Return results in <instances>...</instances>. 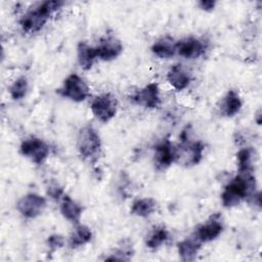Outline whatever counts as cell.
<instances>
[{"mask_svg": "<svg viewBox=\"0 0 262 262\" xmlns=\"http://www.w3.org/2000/svg\"><path fill=\"white\" fill-rule=\"evenodd\" d=\"M256 181L252 173H239L232 178L221 193V202L225 208L238 205L255 192Z\"/></svg>", "mask_w": 262, "mask_h": 262, "instance_id": "obj_1", "label": "cell"}, {"mask_svg": "<svg viewBox=\"0 0 262 262\" xmlns=\"http://www.w3.org/2000/svg\"><path fill=\"white\" fill-rule=\"evenodd\" d=\"M64 4L63 1H44L28 10L19 19V25L26 33H37L48 21L50 15Z\"/></svg>", "mask_w": 262, "mask_h": 262, "instance_id": "obj_2", "label": "cell"}, {"mask_svg": "<svg viewBox=\"0 0 262 262\" xmlns=\"http://www.w3.org/2000/svg\"><path fill=\"white\" fill-rule=\"evenodd\" d=\"M77 148L84 160L94 161L101 151V140L97 131L90 125L80 129L77 136Z\"/></svg>", "mask_w": 262, "mask_h": 262, "instance_id": "obj_3", "label": "cell"}, {"mask_svg": "<svg viewBox=\"0 0 262 262\" xmlns=\"http://www.w3.org/2000/svg\"><path fill=\"white\" fill-rule=\"evenodd\" d=\"M205 146L201 141H191L187 136V131L183 130L181 134V144L177 147V160L183 162L186 166L196 165L203 158Z\"/></svg>", "mask_w": 262, "mask_h": 262, "instance_id": "obj_4", "label": "cell"}, {"mask_svg": "<svg viewBox=\"0 0 262 262\" xmlns=\"http://www.w3.org/2000/svg\"><path fill=\"white\" fill-rule=\"evenodd\" d=\"M93 116L100 122L106 123L111 121L117 114L118 100L111 93H102L96 96L90 105Z\"/></svg>", "mask_w": 262, "mask_h": 262, "instance_id": "obj_5", "label": "cell"}, {"mask_svg": "<svg viewBox=\"0 0 262 262\" xmlns=\"http://www.w3.org/2000/svg\"><path fill=\"white\" fill-rule=\"evenodd\" d=\"M58 93L75 102H81L88 97L89 87L79 75L71 74L63 81Z\"/></svg>", "mask_w": 262, "mask_h": 262, "instance_id": "obj_6", "label": "cell"}, {"mask_svg": "<svg viewBox=\"0 0 262 262\" xmlns=\"http://www.w3.org/2000/svg\"><path fill=\"white\" fill-rule=\"evenodd\" d=\"M45 208V198L35 192H30L21 196L16 204V209L19 214L28 219H34L38 217L43 213Z\"/></svg>", "mask_w": 262, "mask_h": 262, "instance_id": "obj_7", "label": "cell"}, {"mask_svg": "<svg viewBox=\"0 0 262 262\" xmlns=\"http://www.w3.org/2000/svg\"><path fill=\"white\" fill-rule=\"evenodd\" d=\"M19 151L24 157L30 159L33 163L40 165L49 156V146L42 139L32 136L21 142Z\"/></svg>", "mask_w": 262, "mask_h": 262, "instance_id": "obj_8", "label": "cell"}, {"mask_svg": "<svg viewBox=\"0 0 262 262\" xmlns=\"http://www.w3.org/2000/svg\"><path fill=\"white\" fill-rule=\"evenodd\" d=\"M177 161V147L169 139H164L155 147L154 162L158 170H165Z\"/></svg>", "mask_w": 262, "mask_h": 262, "instance_id": "obj_9", "label": "cell"}, {"mask_svg": "<svg viewBox=\"0 0 262 262\" xmlns=\"http://www.w3.org/2000/svg\"><path fill=\"white\" fill-rule=\"evenodd\" d=\"M206 51V44L195 37H187L176 43V53L186 59H194Z\"/></svg>", "mask_w": 262, "mask_h": 262, "instance_id": "obj_10", "label": "cell"}, {"mask_svg": "<svg viewBox=\"0 0 262 262\" xmlns=\"http://www.w3.org/2000/svg\"><path fill=\"white\" fill-rule=\"evenodd\" d=\"M97 58L110 61L117 58L123 51L122 42L114 36H105L95 47Z\"/></svg>", "mask_w": 262, "mask_h": 262, "instance_id": "obj_11", "label": "cell"}, {"mask_svg": "<svg viewBox=\"0 0 262 262\" xmlns=\"http://www.w3.org/2000/svg\"><path fill=\"white\" fill-rule=\"evenodd\" d=\"M132 99L135 103L147 108L158 107L161 103L160 88L157 83H149L140 90H138Z\"/></svg>", "mask_w": 262, "mask_h": 262, "instance_id": "obj_12", "label": "cell"}, {"mask_svg": "<svg viewBox=\"0 0 262 262\" xmlns=\"http://www.w3.org/2000/svg\"><path fill=\"white\" fill-rule=\"evenodd\" d=\"M222 230L223 224L220 216L218 214H215L207 222L201 224L196 228L194 235L201 243H208L217 238L221 234Z\"/></svg>", "mask_w": 262, "mask_h": 262, "instance_id": "obj_13", "label": "cell"}, {"mask_svg": "<svg viewBox=\"0 0 262 262\" xmlns=\"http://www.w3.org/2000/svg\"><path fill=\"white\" fill-rule=\"evenodd\" d=\"M167 80L174 89L181 91L188 87L191 82V77L181 64L177 63L169 70L167 74Z\"/></svg>", "mask_w": 262, "mask_h": 262, "instance_id": "obj_14", "label": "cell"}, {"mask_svg": "<svg viewBox=\"0 0 262 262\" xmlns=\"http://www.w3.org/2000/svg\"><path fill=\"white\" fill-rule=\"evenodd\" d=\"M201 245L202 243L195 237L194 234L179 242L177 244V250L180 259L182 261H193L202 247Z\"/></svg>", "mask_w": 262, "mask_h": 262, "instance_id": "obj_15", "label": "cell"}, {"mask_svg": "<svg viewBox=\"0 0 262 262\" xmlns=\"http://www.w3.org/2000/svg\"><path fill=\"white\" fill-rule=\"evenodd\" d=\"M82 212L83 207L79 203L74 201L71 196L63 194L60 199V213L66 219L74 223H79Z\"/></svg>", "mask_w": 262, "mask_h": 262, "instance_id": "obj_16", "label": "cell"}, {"mask_svg": "<svg viewBox=\"0 0 262 262\" xmlns=\"http://www.w3.org/2000/svg\"><path fill=\"white\" fill-rule=\"evenodd\" d=\"M176 43L177 42L172 37L165 36L152 44L151 51L159 58L168 59L176 53Z\"/></svg>", "mask_w": 262, "mask_h": 262, "instance_id": "obj_17", "label": "cell"}, {"mask_svg": "<svg viewBox=\"0 0 262 262\" xmlns=\"http://www.w3.org/2000/svg\"><path fill=\"white\" fill-rule=\"evenodd\" d=\"M242 99L235 90H229L221 101V113L226 117L235 116L242 108Z\"/></svg>", "mask_w": 262, "mask_h": 262, "instance_id": "obj_18", "label": "cell"}, {"mask_svg": "<svg viewBox=\"0 0 262 262\" xmlns=\"http://www.w3.org/2000/svg\"><path fill=\"white\" fill-rule=\"evenodd\" d=\"M77 57L78 62L83 70H90L94 63L95 58H97L95 47L90 46L85 42H80L77 47Z\"/></svg>", "mask_w": 262, "mask_h": 262, "instance_id": "obj_19", "label": "cell"}, {"mask_svg": "<svg viewBox=\"0 0 262 262\" xmlns=\"http://www.w3.org/2000/svg\"><path fill=\"white\" fill-rule=\"evenodd\" d=\"M157 209V202L151 198H142L133 202L131 206V214L137 217L146 218L150 216Z\"/></svg>", "mask_w": 262, "mask_h": 262, "instance_id": "obj_20", "label": "cell"}, {"mask_svg": "<svg viewBox=\"0 0 262 262\" xmlns=\"http://www.w3.org/2000/svg\"><path fill=\"white\" fill-rule=\"evenodd\" d=\"M92 238L91 229L83 224H79L75 227L73 232L69 237V246L72 249H76L81 247L87 243H89Z\"/></svg>", "mask_w": 262, "mask_h": 262, "instance_id": "obj_21", "label": "cell"}, {"mask_svg": "<svg viewBox=\"0 0 262 262\" xmlns=\"http://www.w3.org/2000/svg\"><path fill=\"white\" fill-rule=\"evenodd\" d=\"M168 238H169L168 230L163 226H157L148 234L145 241V245L147 248L155 250L160 248L163 244H165L168 241Z\"/></svg>", "mask_w": 262, "mask_h": 262, "instance_id": "obj_22", "label": "cell"}, {"mask_svg": "<svg viewBox=\"0 0 262 262\" xmlns=\"http://www.w3.org/2000/svg\"><path fill=\"white\" fill-rule=\"evenodd\" d=\"M238 173H252V150L243 148L236 154Z\"/></svg>", "mask_w": 262, "mask_h": 262, "instance_id": "obj_23", "label": "cell"}, {"mask_svg": "<svg viewBox=\"0 0 262 262\" xmlns=\"http://www.w3.org/2000/svg\"><path fill=\"white\" fill-rule=\"evenodd\" d=\"M28 80L25 77L17 78L10 86L9 88V94L12 99L19 100L24 98L28 92Z\"/></svg>", "mask_w": 262, "mask_h": 262, "instance_id": "obj_24", "label": "cell"}, {"mask_svg": "<svg viewBox=\"0 0 262 262\" xmlns=\"http://www.w3.org/2000/svg\"><path fill=\"white\" fill-rule=\"evenodd\" d=\"M134 251L132 248V245L130 243H125L123 242V245L117 249L112 256L106 257L105 260H129L131 256L133 255Z\"/></svg>", "mask_w": 262, "mask_h": 262, "instance_id": "obj_25", "label": "cell"}, {"mask_svg": "<svg viewBox=\"0 0 262 262\" xmlns=\"http://www.w3.org/2000/svg\"><path fill=\"white\" fill-rule=\"evenodd\" d=\"M47 245H48L49 249L52 252H54V251H56L57 249L61 248L64 245V238L60 234H52V235L48 236Z\"/></svg>", "mask_w": 262, "mask_h": 262, "instance_id": "obj_26", "label": "cell"}, {"mask_svg": "<svg viewBox=\"0 0 262 262\" xmlns=\"http://www.w3.org/2000/svg\"><path fill=\"white\" fill-rule=\"evenodd\" d=\"M47 193L54 200H60L63 196V190L60 186H58L57 184H52L49 185Z\"/></svg>", "mask_w": 262, "mask_h": 262, "instance_id": "obj_27", "label": "cell"}, {"mask_svg": "<svg viewBox=\"0 0 262 262\" xmlns=\"http://www.w3.org/2000/svg\"><path fill=\"white\" fill-rule=\"evenodd\" d=\"M215 5H216V2L212 1V0H202L199 2L200 8L205 11H210V10L214 9Z\"/></svg>", "mask_w": 262, "mask_h": 262, "instance_id": "obj_28", "label": "cell"}]
</instances>
